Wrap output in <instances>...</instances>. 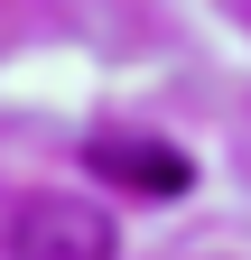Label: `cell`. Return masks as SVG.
Segmentation results:
<instances>
[{
  "instance_id": "1",
  "label": "cell",
  "mask_w": 251,
  "mask_h": 260,
  "mask_svg": "<svg viewBox=\"0 0 251 260\" xmlns=\"http://www.w3.org/2000/svg\"><path fill=\"white\" fill-rule=\"evenodd\" d=\"M10 260H112V214L84 195H19L0 223Z\"/></svg>"
},
{
  "instance_id": "2",
  "label": "cell",
  "mask_w": 251,
  "mask_h": 260,
  "mask_svg": "<svg viewBox=\"0 0 251 260\" xmlns=\"http://www.w3.org/2000/svg\"><path fill=\"white\" fill-rule=\"evenodd\" d=\"M84 168L103 177V186H131V195H186V186H196L186 149H168V140H131V130H103V140L84 149Z\"/></svg>"
}]
</instances>
